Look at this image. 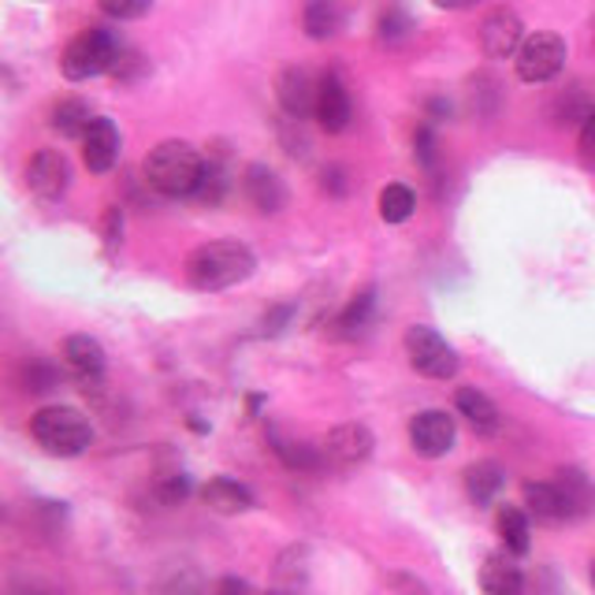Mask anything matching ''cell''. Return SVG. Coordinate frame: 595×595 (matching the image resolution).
<instances>
[{
	"label": "cell",
	"instance_id": "32",
	"mask_svg": "<svg viewBox=\"0 0 595 595\" xmlns=\"http://www.w3.org/2000/svg\"><path fill=\"white\" fill-rule=\"evenodd\" d=\"M409 30H414V23H409L406 12H398V8H392V12L379 15V38L387 41V45H395V41H403Z\"/></svg>",
	"mask_w": 595,
	"mask_h": 595
},
{
	"label": "cell",
	"instance_id": "24",
	"mask_svg": "<svg viewBox=\"0 0 595 595\" xmlns=\"http://www.w3.org/2000/svg\"><path fill=\"white\" fill-rule=\"evenodd\" d=\"M502 484H507V473H502L499 461H477V466L466 469V491L477 507H491Z\"/></svg>",
	"mask_w": 595,
	"mask_h": 595
},
{
	"label": "cell",
	"instance_id": "40",
	"mask_svg": "<svg viewBox=\"0 0 595 595\" xmlns=\"http://www.w3.org/2000/svg\"><path fill=\"white\" fill-rule=\"evenodd\" d=\"M217 595H261V592H253V584L250 581H239V577H223L217 584ZM269 595V592H264Z\"/></svg>",
	"mask_w": 595,
	"mask_h": 595
},
{
	"label": "cell",
	"instance_id": "39",
	"mask_svg": "<svg viewBox=\"0 0 595 595\" xmlns=\"http://www.w3.org/2000/svg\"><path fill=\"white\" fill-rule=\"evenodd\" d=\"M8 595H60L53 584H41V581H12L8 584Z\"/></svg>",
	"mask_w": 595,
	"mask_h": 595
},
{
	"label": "cell",
	"instance_id": "10",
	"mask_svg": "<svg viewBox=\"0 0 595 595\" xmlns=\"http://www.w3.org/2000/svg\"><path fill=\"white\" fill-rule=\"evenodd\" d=\"M525 45V23L514 8H495L480 23V49L488 60H510L518 56V49Z\"/></svg>",
	"mask_w": 595,
	"mask_h": 595
},
{
	"label": "cell",
	"instance_id": "20",
	"mask_svg": "<svg viewBox=\"0 0 595 595\" xmlns=\"http://www.w3.org/2000/svg\"><path fill=\"white\" fill-rule=\"evenodd\" d=\"M201 499H205V507L217 510V514H223V518L253 510V491L246 484H239V480H231V477H212L209 484L201 488Z\"/></svg>",
	"mask_w": 595,
	"mask_h": 595
},
{
	"label": "cell",
	"instance_id": "27",
	"mask_svg": "<svg viewBox=\"0 0 595 595\" xmlns=\"http://www.w3.org/2000/svg\"><path fill=\"white\" fill-rule=\"evenodd\" d=\"M555 484L562 491V499H566V507H570V518H584L592 510V499H595V491H592V480L581 473V469H559L555 473Z\"/></svg>",
	"mask_w": 595,
	"mask_h": 595
},
{
	"label": "cell",
	"instance_id": "8",
	"mask_svg": "<svg viewBox=\"0 0 595 595\" xmlns=\"http://www.w3.org/2000/svg\"><path fill=\"white\" fill-rule=\"evenodd\" d=\"M27 187L41 201H60L71 187V160L64 149H38L27 164Z\"/></svg>",
	"mask_w": 595,
	"mask_h": 595
},
{
	"label": "cell",
	"instance_id": "35",
	"mask_svg": "<svg viewBox=\"0 0 595 595\" xmlns=\"http://www.w3.org/2000/svg\"><path fill=\"white\" fill-rule=\"evenodd\" d=\"M414 153H417V160L425 164L428 171L436 168V138H432V127H417V135H414Z\"/></svg>",
	"mask_w": 595,
	"mask_h": 595
},
{
	"label": "cell",
	"instance_id": "21",
	"mask_svg": "<svg viewBox=\"0 0 595 595\" xmlns=\"http://www.w3.org/2000/svg\"><path fill=\"white\" fill-rule=\"evenodd\" d=\"M302 27L313 41H332L338 38V30L346 27V12L338 0H305Z\"/></svg>",
	"mask_w": 595,
	"mask_h": 595
},
{
	"label": "cell",
	"instance_id": "18",
	"mask_svg": "<svg viewBox=\"0 0 595 595\" xmlns=\"http://www.w3.org/2000/svg\"><path fill=\"white\" fill-rule=\"evenodd\" d=\"M455 409H458L461 417H466V425L473 428L480 439L499 436V428H502L499 406L491 403L484 392H477V387H461V392L455 395Z\"/></svg>",
	"mask_w": 595,
	"mask_h": 595
},
{
	"label": "cell",
	"instance_id": "16",
	"mask_svg": "<svg viewBox=\"0 0 595 595\" xmlns=\"http://www.w3.org/2000/svg\"><path fill=\"white\" fill-rule=\"evenodd\" d=\"M60 354H64V365L82 384H97V379L105 376V346H101L94 335H67Z\"/></svg>",
	"mask_w": 595,
	"mask_h": 595
},
{
	"label": "cell",
	"instance_id": "3",
	"mask_svg": "<svg viewBox=\"0 0 595 595\" xmlns=\"http://www.w3.org/2000/svg\"><path fill=\"white\" fill-rule=\"evenodd\" d=\"M30 436L34 443L53 458H75L90 447L94 428H90L86 414H79L75 406H45L30 417Z\"/></svg>",
	"mask_w": 595,
	"mask_h": 595
},
{
	"label": "cell",
	"instance_id": "36",
	"mask_svg": "<svg viewBox=\"0 0 595 595\" xmlns=\"http://www.w3.org/2000/svg\"><path fill=\"white\" fill-rule=\"evenodd\" d=\"M291 316H294V302H283V305H275V310L264 313V335H280L286 324H291Z\"/></svg>",
	"mask_w": 595,
	"mask_h": 595
},
{
	"label": "cell",
	"instance_id": "1",
	"mask_svg": "<svg viewBox=\"0 0 595 595\" xmlns=\"http://www.w3.org/2000/svg\"><path fill=\"white\" fill-rule=\"evenodd\" d=\"M253 269H258V258H253V250L246 242L239 239L205 242L187 258V283L201 294H217L234 283H246Z\"/></svg>",
	"mask_w": 595,
	"mask_h": 595
},
{
	"label": "cell",
	"instance_id": "42",
	"mask_svg": "<svg viewBox=\"0 0 595 595\" xmlns=\"http://www.w3.org/2000/svg\"><path fill=\"white\" fill-rule=\"evenodd\" d=\"M428 112H432V116H447L450 105H447V101H432V105H428Z\"/></svg>",
	"mask_w": 595,
	"mask_h": 595
},
{
	"label": "cell",
	"instance_id": "14",
	"mask_svg": "<svg viewBox=\"0 0 595 595\" xmlns=\"http://www.w3.org/2000/svg\"><path fill=\"white\" fill-rule=\"evenodd\" d=\"M269 595H310V547L291 543L272 566Z\"/></svg>",
	"mask_w": 595,
	"mask_h": 595
},
{
	"label": "cell",
	"instance_id": "15",
	"mask_svg": "<svg viewBox=\"0 0 595 595\" xmlns=\"http://www.w3.org/2000/svg\"><path fill=\"white\" fill-rule=\"evenodd\" d=\"M242 194H246V201H250L253 209L264 212V217H275V212H283V205H286L283 179L275 176L269 164H250V168H246Z\"/></svg>",
	"mask_w": 595,
	"mask_h": 595
},
{
	"label": "cell",
	"instance_id": "41",
	"mask_svg": "<svg viewBox=\"0 0 595 595\" xmlns=\"http://www.w3.org/2000/svg\"><path fill=\"white\" fill-rule=\"evenodd\" d=\"M436 8H447V12H466V8H473L477 0H432Z\"/></svg>",
	"mask_w": 595,
	"mask_h": 595
},
{
	"label": "cell",
	"instance_id": "2",
	"mask_svg": "<svg viewBox=\"0 0 595 595\" xmlns=\"http://www.w3.org/2000/svg\"><path fill=\"white\" fill-rule=\"evenodd\" d=\"M205 157L190 142H160L157 149H149L146 164H142V179L149 190L164 194V198H190L201 187Z\"/></svg>",
	"mask_w": 595,
	"mask_h": 595
},
{
	"label": "cell",
	"instance_id": "38",
	"mask_svg": "<svg viewBox=\"0 0 595 595\" xmlns=\"http://www.w3.org/2000/svg\"><path fill=\"white\" fill-rule=\"evenodd\" d=\"M321 187L327 194H335V198H343V194H346V171L335 168V164H332V168H324L321 171Z\"/></svg>",
	"mask_w": 595,
	"mask_h": 595
},
{
	"label": "cell",
	"instance_id": "30",
	"mask_svg": "<svg viewBox=\"0 0 595 595\" xmlns=\"http://www.w3.org/2000/svg\"><path fill=\"white\" fill-rule=\"evenodd\" d=\"M414 209H417V198L406 182H392V187L379 190V217L387 223H406L414 217Z\"/></svg>",
	"mask_w": 595,
	"mask_h": 595
},
{
	"label": "cell",
	"instance_id": "19",
	"mask_svg": "<svg viewBox=\"0 0 595 595\" xmlns=\"http://www.w3.org/2000/svg\"><path fill=\"white\" fill-rule=\"evenodd\" d=\"M525 507H529L532 518L543 521V525H562V521H573L566 499H562L555 480H529V484H525Z\"/></svg>",
	"mask_w": 595,
	"mask_h": 595
},
{
	"label": "cell",
	"instance_id": "43",
	"mask_svg": "<svg viewBox=\"0 0 595 595\" xmlns=\"http://www.w3.org/2000/svg\"><path fill=\"white\" fill-rule=\"evenodd\" d=\"M592 588H595V562H592Z\"/></svg>",
	"mask_w": 595,
	"mask_h": 595
},
{
	"label": "cell",
	"instance_id": "13",
	"mask_svg": "<svg viewBox=\"0 0 595 595\" xmlns=\"http://www.w3.org/2000/svg\"><path fill=\"white\" fill-rule=\"evenodd\" d=\"M119 160V131L116 123L105 116H94L90 131L82 135V164H86L94 176H105V171L116 168Z\"/></svg>",
	"mask_w": 595,
	"mask_h": 595
},
{
	"label": "cell",
	"instance_id": "28",
	"mask_svg": "<svg viewBox=\"0 0 595 595\" xmlns=\"http://www.w3.org/2000/svg\"><path fill=\"white\" fill-rule=\"evenodd\" d=\"M231 190V171H228V157L223 153H209L205 157V171H201V187L198 198L205 205H220Z\"/></svg>",
	"mask_w": 595,
	"mask_h": 595
},
{
	"label": "cell",
	"instance_id": "7",
	"mask_svg": "<svg viewBox=\"0 0 595 595\" xmlns=\"http://www.w3.org/2000/svg\"><path fill=\"white\" fill-rule=\"evenodd\" d=\"M373 447H376L373 432H368L365 425H357V420H346V425H335L332 432L324 436L321 455H324V466L332 469H357L373 458Z\"/></svg>",
	"mask_w": 595,
	"mask_h": 595
},
{
	"label": "cell",
	"instance_id": "9",
	"mask_svg": "<svg viewBox=\"0 0 595 595\" xmlns=\"http://www.w3.org/2000/svg\"><path fill=\"white\" fill-rule=\"evenodd\" d=\"M458 425L455 417L443 414V409H425L409 420V447L417 450L420 458H443L455 450Z\"/></svg>",
	"mask_w": 595,
	"mask_h": 595
},
{
	"label": "cell",
	"instance_id": "12",
	"mask_svg": "<svg viewBox=\"0 0 595 595\" xmlns=\"http://www.w3.org/2000/svg\"><path fill=\"white\" fill-rule=\"evenodd\" d=\"M351 94H346V82L338 79V71H324L321 75V90H316V123L327 135H343L351 127Z\"/></svg>",
	"mask_w": 595,
	"mask_h": 595
},
{
	"label": "cell",
	"instance_id": "17",
	"mask_svg": "<svg viewBox=\"0 0 595 595\" xmlns=\"http://www.w3.org/2000/svg\"><path fill=\"white\" fill-rule=\"evenodd\" d=\"M480 592L484 595H525V573L510 551H491L480 566Z\"/></svg>",
	"mask_w": 595,
	"mask_h": 595
},
{
	"label": "cell",
	"instance_id": "22",
	"mask_svg": "<svg viewBox=\"0 0 595 595\" xmlns=\"http://www.w3.org/2000/svg\"><path fill=\"white\" fill-rule=\"evenodd\" d=\"M153 595H209V584H205V573L190 562H168L153 581Z\"/></svg>",
	"mask_w": 595,
	"mask_h": 595
},
{
	"label": "cell",
	"instance_id": "5",
	"mask_svg": "<svg viewBox=\"0 0 595 595\" xmlns=\"http://www.w3.org/2000/svg\"><path fill=\"white\" fill-rule=\"evenodd\" d=\"M514 67H518V79L529 82V86L551 82L566 67V38L555 34V30H536V34H529L525 45L518 49Z\"/></svg>",
	"mask_w": 595,
	"mask_h": 595
},
{
	"label": "cell",
	"instance_id": "33",
	"mask_svg": "<svg viewBox=\"0 0 595 595\" xmlns=\"http://www.w3.org/2000/svg\"><path fill=\"white\" fill-rule=\"evenodd\" d=\"M577 157L588 171H595V105L584 112L581 123V138H577Z\"/></svg>",
	"mask_w": 595,
	"mask_h": 595
},
{
	"label": "cell",
	"instance_id": "37",
	"mask_svg": "<svg viewBox=\"0 0 595 595\" xmlns=\"http://www.w3.org/2000/svg\"><path fill=\"white\" fill-rule=\"evenodd\" d=\"M123 239V209L119 205H108L105 209V246L108 250H116Z\"/></svg>",
	"mask_w": 595,
	"mask_h": 595
},
{
	"label": "cell",
	"instance_id": "23",
	"mask_svg": "<svg viewBox=\"0 0 595 595\" xmlns=\"http://www.w3.org/2000/svg\"><path fill=\"white\" fill-rule=\"evenodd\" d=\"M269 447L275 450V458L283 461L286 469H294V473H316V469H324V455L321 447H310L302 443V439H286L283 432H269Z\"/></svg>",
	"mask_w": 595,
	"mask_h": 595
},
{
	"label": "cell",
	"instance_id": "31",
	"mask_svg": "<svg viewBox=\"0 0 595 595\" xmlns=\"http://www.w3.org/2000/svg\"><path fill=\"white\" fill-rule=\"evenodd\" d=\"M97 8H101V12H105L108 19H119V23H131V19L149 15L153 0H97Z\"/></svg>",
	"mask_w": 595,
	"mask_h": 595
},
{
	"label": "cell",
	"instance_id": "4",
	"mask_svg": "<svg viewBox=\"0 0 595 595\" xmlns=\"http://www.w3.org/2000/svg\"><path fill=\"white\" fill-rule=\"evenodd\" d=\"M119 49L123 45L112 30L90 27L67 41L64 56H60V71H64V79H71V82H86L94 75H105V71H112V64H116Z\"/></svg>",
	"mask_w": 595,
	"mask_h": 595
},
{
	"label": "cell",
	"instance_id": "6",
	"mask_svg": "<svg viewBox=\"0 0 595 595\" xmlns=\"http://www.w3.org/2000/svg\"><path fill=\"white\" fill-rule=\"evenodd\" d=\"M406 357L420 376L428 379H455L458 376V351L447 343L436 327L414 324L406 332Z\"/></svg>",
	"mask_w": 595,
	"mask_h": 595
},
{
	"label": "cell",
	"instance_id": "25",
	"mask_svg": "<svg viewBox=\"0 0 595 595\" xmlns=\"http://www.w3.org/2000/svg\"><path fill=\"white\" fill-rule=\"evenodd\" d=\"M53 131L60 138H82L90 131V123H94V116H90V105L79 97H64L53 105Z\"/></svg>",
	"mask_w": 595,
	"mask_h": 595
},
{
	"label": "cell",
	"instance_id": "26",
	"mask_svg": "<svg viewBox=\"0 0 595 595\" xmlns=\"http://www.w3.org/2000/svg\"><path fill=\"white\" fill-rule=\"evenodd\" d=\"M499 536L507 543L510 555H529V543H532V529H529V514L521 507H499Z\"/></svg>",
	"mask_w": 595,
	"mask_h": 595
},
{
	"label": "cell",
	"instance_id": "34",
	"mask_svg": "<svg viewBox=\"0 0 595 595\" xmlns=\"http://www.w3.org/2000/svg\"><path fill=\"white\" fill-rule=\"evenodd\" d=\"M157 495L160 502H168V507H176V502H182L190 495V480L182 477V473H168V477H160L157 480Z\"/></svg>",
	"mask_w": 595,
	"mask_h": 595
},
{
	"label": "cell",
	"instance_id": "29",
	"mask_svg": "<svg viewBox=\"0 0 595 595\" xmlns=\"http://www.w3.org/2000/svg\"><path fill=\"white\" fill-rule=\"evenodd\" d=\"M373 310H376V286H365V291H357L351 302H346V310L338 313V332L343 335L365 332L368 321H373Z\"/></svg>",
	"mask_w": 595,
	"mask_h": 595
},
{
	"label": "cell",
	"instance_id": "11",
	"mask_svg": "<svg viewBox=\"0 0 595 595\" xmlns=\"http://www.w3.org/2000/svg\"><path fill=\"white\" fill-rule=\"evenodd\" d=\"M316 90H321V79L313 75L310 67H283L280 79H275V97H280V108L291 119H310L316 116Z\"/></svg>",
	"mask_w": 595,
	"mask_h": 595
}]
</instances>
